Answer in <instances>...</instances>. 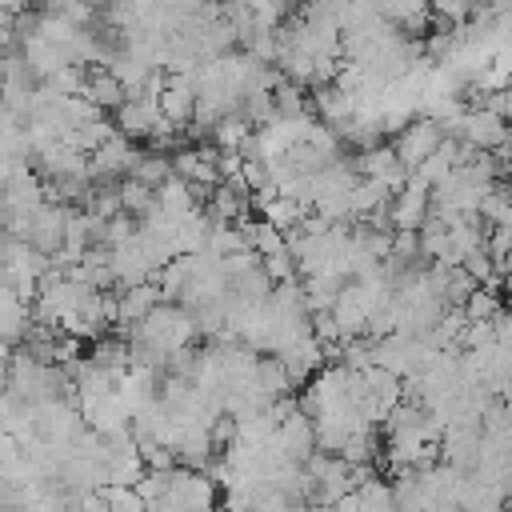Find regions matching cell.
Wrapping results in <instances>:
<instances>
[{"instance_id":"11","label":"cell","mask_w":512,"mask_h":512,"mask_svg":"<svg viewBox=\"0 0 512 512\" xmlns=\"http://www.w3.org/2000/svg\"><path fill=\"white\" fill-rule=\"evenodd\" d=\"M356 172L364 176V180H384L392 192H400L404 184H408V168L396 160V152H392V144H380V148H368V152H360L356 160Z\"/></svg>"},{"instance_id":"5","label":"cell","mask_w":512,"mask_h":512,"mask_svg":"<svg viewBox=\"0 0 512 512\" xmlns=\"http://www.w3.org/2000/svg\"><path fill=\"white\" fill-rule=\"evenodd\" d=\"M136 156H140L136 144L116 132L108 144H100V148L88 156V180H92V184H124V180L132 176V168H136Z\"/></svg>"},{"instance_id":"18","label":"cell","mask_w":512,"mask_h":512,"mask_svg":"<svg viewBox=\"0 0 512 512\" xmlns=\"http://www.w3.org/2000/svg\"><path fill=\"white\" fill-rule=\"evenodd\" d=\"M500 312H504V304H500V296H496L492 288H476V292L468 296V304H464L468 324H492Z\"/></svg>"},{"instance_id":"15","label":"cell","mask_w":512,"mask_h":512,"mask_svg":"<svg viewBox=\"0 0 512 512\" xmlns=\"http://www.w3.org/2000/svg\"><path fill=\"white\" fill-rule=\"evenodd\" d=\"M252 136H256V128H252L240 112H236V116H224V120L212 128V144H216L220 152H244Z\"/></svg>"},{"instance_id":"2","label":"cell","mask_w":512,"mask_h":512,"mask_svg":"<svg viewBox=\"0 0 512 512\" xmlns=\"http://www.w3.org/2000/svg\"><path fill=\"white\" fill-rule=\"evenodd\" d=\"M148 512H216V480L208 472L172 468L164 500L152 504Z\"/></svg>"},{"instance_id":"20","label":"cell","mask_w":512,"mask_h":512,"mask_svg":"<svg viewBox=\"0 0 512 512\" xmlns=\"http://www.w3.org/2000/svg\"><path fill=\"white\" fill-rule=\"evenodd\" d=\"M332 512H360V500H356V492H352V496H344V500H336V504H332Z\"/></svg>"},{"instance_id":"13","label":"cell","mask_w":512,"mask_h":512,"mask_svg":"<svg viewBox=\"0 0 512 512\" xmlns=\"http://www.w3.org/2000/svg\"><path fill=\"white\" fill-rule=\"evenodd\" d=\"M88 360L100 368V372H108V376H124V372H132V348H128V336H104V340H96L92 344V352H88Z\"/></svg>"},{"instance_id":"14","label":"cell","mask_w":512,"mask_h":512,"mask_svg":"<svg viewBox=\"0 0 512 512\" xmlns=\"http://www.w3.org/2000/svg\"><path fill=\"white\" fill-rule=\"evenodd\" d=\"M128 180H136V184H144V188H152V192H160L168 180H172V156H164V152H140L136 156V168H132V176Z\"/></svg>"},{"instance_id":"12","label":"cell","mask_w":512,"mask_h":512,"mask_svg":"<svg viewBox=\"0 0 512 512\" xmlns=\"http://www.w3.org/2000/svg\"><path fill=\"white\" fill-rule=\"evenodd\" d=\"M80 96H84L92 108H100V112H120V108L128 104L124 84H120L108 68H88V84H84Z\"/></svg>"},{"instance_id":"17","label":"cell","mask_w":512,"mask_h":512,"mask_svg":"<svg viewBox=\"0 0 512 512\" xmlns=\"http://www.w3.org/2000/svg\"><path fill=\"white\" fill-rule=\"evenodd\" d=\"M120 204H124V212L132 220H148L156 212V192L144 188V184H136V180H124L120 184Z\"/></svg>"},{"instance_id":"21","label":"cell","mask_w":512,"mask_h":512,"mask_svg":"<svg viewBox=\"0 0 512 512\" xmlns=\"http://www.w3.org/2000/svg\"><path fill=\"white\" fill-rule=\"evenodd\" d=\"M56 512H80V504H68V508H56Z\"/></svg>"},{"instance_id":"7","label":"cell","mask_w":512,"mask_h":512,"mask_svg":"<svg viewBox=\"0 0 512 512\" xmlns=\"http://www.w3.org/2000/svg\"><path fill=\"white\" fill-rule=\"evenodd\" d=\"M68 212L72 208H64V204H52V200H44L32 216H28V244L36 248V252H44V256H56L60 248H64V228H68Z\"/></svg>"},{"instance_id":"1","label":"cell","mask_w":512,"mask_h":512,"mask_svg":"<svg viewBox=\"0 0 512 512\" xmlns=\"http://www.w3.org/2000/svg\"><path fill=\"white\" fill-rule=\"evenodd\" d=\"M444 136L476 148V152H504L512 144V124L492 112L488 104H476V108H460L452 120H444Z\"/></svg>"},{"instance_id":"3","label":"cell","mask_w":512,"mask_h":512,"mask_svg":"<svg viewBox=\"0 0 512 512\" xmlns=\"http://www.w3.org/2000/svg\"><path fill=\"white\" fill-rule=\"evenodd\" d=\"M444 140H448V136H444V124H440V120L416 116V120H408V124L396 132L392 152H396V160H400L408 172H416L428 156H436V152H440V144H444Z\"/></svg>"},{"instance_id":"8","label":"cell","mask_w":512,"mask_h":512,"mask_svg":"<svg viewBox=\"0 0 512 512\" xmlns=\"http://www.w3.org/2000/svg\"><path fill=\"white\" fill-rule=\"evenodd\" d=\"M164 112L156 96H128V104L116 112V132L124 140H148L156 128H164Z\"/></svg>"},{"instance_id":"4","label":"cell","mask_w":512,"mask_h":512,"mask_svg":"<svg viewBox=\"0 0 512 512\" xmlns=\"http://www.w3.org/2000/svg\"><path fill=\"white\" fill-rule=\"evenodd\" d=\"M432 216V188L420 176H408V184L400 192H392L388 204V224L392 232H420Z\"/></svg>"},{"instance_id":"19","label":"cell","mask_w":512,"mask_h":512,"mask_svg":"<svg viewBox=\"0 0 512 512\" xmlns=\"http://www.w3.org/2000/svg\"><path fill=\"white\" fill-rule=\"evenodd\" d=\"M104 500H108V512H148L136 488H120V484H108V488H104Z\"/></svg>"},{"instance_id":"6","label":"cell","mask_w":512,"mask_h":512,"mask_svg":"<svg viewBox=\"0 0 512 512\" xmlns=\"http://www.w3.org/2000/svg\"><path fill=\"white\" fill-rule=\"evenodd\" d=\"M276 448H280V456L292 460V464H308V460L320 452V448H316V420L304 416L300 404L280 420V428H276Z\"/></svg>"},{"instance_id":"9","label":"cell","mask_w":512,"mask_h":512,"mask_svg":"<svg viewBox=\"0 0 512 512\" xmlns=\"http://www.w3.org/2000/svg\"><path fill=\"white\" fill-rule=\"evenodd\" d=\"M156 100H160V112H164V120H168L172 128L196 120V84H192V76H184V72H168V76H164V88H160Z\"/></svg>"},{"instance_id":"16","label":"cell","mask_w":512,"mask_h":512,"mask_svg":"<svg viewBox=\"0 0 512 512\" xmlns=\"http://www.w3.org/2000/svg\"><path fill=\"white\" fill-rule=\"evenodd\" d=\"M356 500H360V512H396V492H392V480L384 476H368L356 488Z\"/></svg>"},{"instance_id":"10","label":"cell","mask_w":512,"mask_h":512,"mask_svg":"<svg viewBox=\"0 0 512 512\" xmlns=\"http://www.w3.org/2000/svg\"><path fill=\"white\" fill-rule=\"evenodd\" d=\"M160 304H164V292H160L156 280L136 284V288H120V292H116V324L132 332V328L144 324Z\"/></svg>"}]
</instances>
